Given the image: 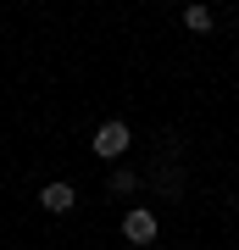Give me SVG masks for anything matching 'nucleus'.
<instances>
[{
    "label": "nucleus",
    "instance_id": "obj_4",
    "mask_svg": "<svg viewBox=\"0 0 239 250\" xmlns=\"http://www.w3.org/2000/svg\"><path fill=\"white\" fill-rule=\"evenodd\" d=\"M184 28H189V34H212V28H217V11L212 6H189L184 11Z\"/></svg>",
    "mask_w": 239,
    "mask_h": 250
},
{
    "label": "nucleus",
    "instance_id": "obj_3",
    "mask_svg": "<svg viewBox=\"0 0 239 250\" xmlns=\"http://www.w3.org/2000/svg\"><path fill=\"white\" fill-rule=\"evenodd\" d=\"M117 228H123L128 245H151V239H156V211L133 206V211H123V223H117Z\"/></svg>",
    "mask_w": 239,
    "mask_h": 250
},
{
    "label": "nucleus",
    "instance_id": "obj_2",
    "mask_svg": "<svg viewBox=\"0 0 239 250\" xmlns=\"http://www.w3.org/2000/svg\"><path fill=\"white\" fill-rule=\"evenodd\" d=\"M39 206H44L50 217H67L72 206H78V189H72L67 178H44V189H39Z\"/></svg>",
    "mask_w": 239,
    "mask_h": 250
},
{
    "label": "nucleus",
    "instance_id": "obj_5",
    "mask_svg": "<svg viewBox=\"0 0 239 250\" xmlns=\"http://www.w3.org/2000/svg\"><path fill=\"white\" fill-rule=\"evenodd\" d=\"M139 184H145V178H133V172H111V178H106V189H111V195H133Z\"/></svg>",
    "mask_w": 239,
    "mask_h": 250
},
{
    "label": "nucleus",
    "instance_id": "obj_1",
    "mask_svg": "<svg viewBox=\"0 0 239 250\" xmlns=\"http://www.w3.org/2000/svg\"><path fill=\"white\" fill-rule=\"evenodd\" d=\"M128 145H133V128L123 123V117H106V123L95 128V139H89V150H95L100 161H117Z\"/></svg>",
    "mask_w": 239,
    "mask_h": 250
}]
</instances>
